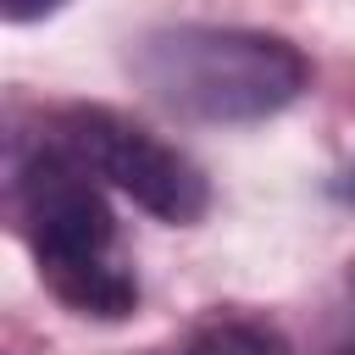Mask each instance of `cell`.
<instances>
[{
	"label": "cell",
	"instance_id": "6da1fadb",
	"mask_svg": "<svg viewBox=\"0 0 355 355\" xmlns=\"http://www.w3.org/2000/svg\"><path fill=\"white\" fill-rule=\"evenodd\" d=\"M128 72L155 105L189 122H266L311 83V67L288 39L205 22L150 28L128 50Z\"/></svg>",
	"mask_w": 355,
	"mask_h": 355
},
{
	"label": "cell",
	"instance_id": "7a4b0ae2",
	"mask_svg": "<svg viewBox=\"0 0 355 355\" xmlns=\"http://www.w3.org/2000/svg\"><path fill=\"white\" fill-rule=\"evenodd\" d=\"M11 205L17 227L39 261V277L78 316L116 322L139 305V277L116 244V216L89 183V172L61 150H17L11 161Z\"/></svg>",
	"mask_w": 355,
	"mask_h": 355
},
{
	"label": "cell",
	"instance_id": "3957f363",
	"mask_svg": "<svg viewBox=\"0 0 355 355\" xmlns=\"http://www.w3.org/2000/svg\"><path fill=\"white\" fill-rule=\"evenodd\" d=\"M89 178H105L116 194H128L133 205H144L150 216L183 227V222H200L205 205H211V183L205 172L178 150L166 144L161 133L139 128L133 116L122 111H105V105H67L55 116V139Z\"/></svg>",
	"mask_w": 355,
	"mask_h": 355
},
{
	"label": "cell",
	"instance_id": "277c9868",
	"mask_svg": "<svg viewBox=\"0 0 355 355\" xmlns=\"http://www.w3.org/2000/svg\"><path fill=\"white\" fill-rule=\"evenodd\" d=\"M172 355H288L283 333L255 316H205L189 327V338Z\"/></svg>",
	"mask_w": 355,
	"mask_h": 355
},
{
	"label": "cell",
	"instance_id": "5b68a950",
	"mask_svg": "<svg viewBox=\"0 0 355 355\" xmlns=\"http://www.w3.org/2000/svg\"><path fill=\"white\" fill-rule=\"evenodd\" d=\"M67 0H0V11H6V22H39V17H50V11H61Z\"/></svg>",
	"mask_w": 355,
	"mask_h": 355
},
{
	"label": "cell",
	"instance_id": "8992f818",
	"mask_svg": "<svg viewBox=\"0 0 355 355\" xmlns=\"http://www.w3.org/2000/svg\"><path fill=\"white\" fill-rule=\"evenodd\" d=\"M338 355H355V266H349V333H344Z\"/></svg>",
	"mask_w": 355,
	"mask_h": 355
},
{
	"label": "cell",
	"instance_id": "52a82bcc",
	"mask_svg": "<svg viewBox=\"0 0 355 355\" xmlns=\"http://www.w3.org/2000/svg\"><path fill=\"white\" fill-rule=\"evenodd\" d=\"M349 200H355V183H349Z\"/></svg>",
	"mask_w": 355,
	"mask_h": 355
}]
</instances>
